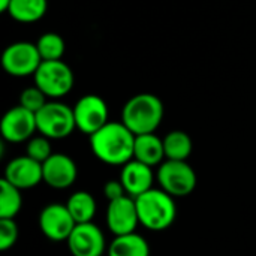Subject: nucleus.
Masks as SVG:
<instances>
[{
    "instance_id": "nucleus-24",
    "label": "nucleus",
    "mask_w": 256,
    "mask_h": 256,
    "mask_svg": "<svg viewBox=\"0 0 256 256\" xmlns=\"http://www.w3.org/2000/svg\"><path fill=\"white\" fill-rule=\"evenodd\" d=\"M28 158L38 160L39 164H44L46 159H50L54 153L51 150V141L50 138L39 135V136H33L27 141V153Z\"/></svg>"
},
{
    "instance_id": "nucleus-20",
    "label": "nucleus",
    "mask_w": 256,
    "mask_h": 256,
    "mask_svg": "<svg viewBox=\"0 0 256 256\" xmlns=\"http://www.w3.org/2000/svg\"><path fill=\"white\" fill-rule=\"evenodd\" d=\"M166 160H188L194 150L192 138L183 130H171L164 138Z\"/></svg>"
},
{
    "instance_id": "nucleus-13",
    "label": "nucleus",
    "mask_w": 256,
    "mask_h": 256,
    "mask_svg": "<svg viewBox=\"0 0 256 256\" xmlns=\"http://www.w3.org/2000/svg\"><path fill=\"white\" fill-rule=\"evenodd\" d=\"M3 178L20 190L33 189L40 182H44L42 164L28 158L27 154L14 158L6 165Z\"/></svg>"
},
{
    "instance_id": "nucleus-1",
    "label": "nucleus",
    "mask_w": 256,
    "mask_h": 256,
    "mask_svg": "<svg viewBox=\"0 0 256 256\" xmlns=\"http://www.w3.org/2000/svg\"><path fill=\"white\" fill-rule=\"evenodd\" d=\"M135 135L122 122H108L90 135V148L104 164L123 166L134 159Z\"/></svg>"
},
{
    "instance_id": "nucleus-12",
    "label": "nucleus",
    "mask_w": 256,
    "mask_h": 256,
    "mask_svg": "<svg viewBox=\"0 0 256 256\" xmlns=\"http://www.w3.org/2000/svg\"><path fill=\"white\" fill-rule=\"evenodd\" d=\"M138 225H140V218L134 198L126 195L108 202L106 226L114 237L135 232Z\"/></svg>"
},
{
    "instance_id": "nucleus-16",
    "label": "nucleus",
    "mask_w": 256,
    "mask_h": 256,
    "mask_svg": "<svg viewBox=\"0 0 256 256\" xmlns=\"http://www.w3.org/2000/svg\"><path fill=\"white\" fill-rule=\"evenodd\" d=\"M134 159L152 168L156 165H162L166 160L164 138H159L156 134L135 135Z\"/></svg>"
},
{
    "instance_id": "nucleus-2",
    "label": "nucleus",
    "mask_w": 256,
    "mask_h": 256,
    "mask_svg": "<svg viewBox=\"0 0 256 256\" xmlns=\"http://www.w3.org/2000/svg\"><path fill=\"white\" fill-rule=\"evenodd\" d=\"M164 120V104L152 93L132 96L123 106L122 123L134 134H154Z\"/></svg>"
},
{
    "instance_id": "nucleus-21",
    "label": "nucleus",
    "mask_w": 256,
    "mask_h": 256,
    "mask_svg": "<svg viewBox=\"0 0 256 256\" xmlns=\"http://www.w3.org/2000/svg\"><path fill=\"white\" fill-rule=\"evenodd\" d=\"M22 207L21 190L4 178L0 180V219H15Z\"/></svg>"
},
{
    "instance_id": "nucleus-26",
    "label": "nucleus",
    "mask_w": 256,
    "mask_h": 256,
    "mask_svg": "<svg viewBox=\"0 0 256 256\" xmlns=\"http://www.w3.org/2000/svg\"><path fill=\"white\" fill-rule=\"evenodd\" d=\"M104 196L110 201L118 200L122 196H126V190L120 180H110L104 184Z\"/></svg>"
},
{
    "instance_id": "nucleus-14",
    "label": "nucleus",
    "mask_w": 256,
    "mask_h": 256,
    "mask_svg": "<svg viewBox=\"0 0 256 256\" xmlns=\"http://www.w3.org/2000/svg\"><path fill=\"white\" fill-rule=\"evenodd\" d=\"M44 182L52 189H68L70 188L76 177L78 168L75 160L63 153H54L50 159L42 164Z\"/></svg>"
},
{
    "instance_id": "nucleus-25",
    "label": "nucleus",
    "mask_w": 256,
    "mask_h": 256,
    "mask_svg": "<svg viewBox=\"0 0 256 256\" xmlns=\"http://www.w3.org/2000/svg\"><path fill=\"white\" fill-rule=\"evenodd\" d=\"M18 225L14 219H0V250L12 249L18 240Z\"/></svg>"
},
{
    "instance_id": "nucleus-8",
    "label": "nucleus",
    "mask_w": 256,
    "mask_h": 256,
    "mask_svg": "<svg viewBox=\"0 0 256 256\" xmlns=\"http://www.w3.org/2000/svg\"><path fill=\"white\" fill-rule=\"evenodd\" d=\"M108 116V105L98 94H86L80 98L74 106L76 129L88 136L102 129L110 122Z\"/></svg>"
},
{
    "instance_id": "nucleus-11",
    "label": "nucleus",
    "mask_w": 256,
    "mask_h": 256,
    "mask_svg": "<svg viewBox=\"0 0 256 256\" xmlns=\"http://www.w3.org/2000/svg\"><path fill=\"white\" fill-rule=\"evenodd\" d=\"M66 243L72 256H102L106 250L105 236L93 222L76 224Z\"/></svg>"
},
{
    "instance_id": "nucleus-9",
    "label": "nucleus",
    "mask_w": 256,
    "mask_h": 256,
    "mask_svg": "<svg viewBox=\"0 0 256 256\" xmlns=\"http://www.w3.org/2000/svg\"><path fill=\"white\" fill-rule=\"evenodd\" d=\"M38 130L36 114L16 105L8 110L0 122V134L4 141L20 144L34 136Z\"/></svg>"
},
{
    "instance_id": "nucleus-7",
    "label": "nucleus",
    "mask_w": 256,
    "mask_h": 256,
    "mask_svg": "<svg viewBox=\"0 0 256 256\" xmlns=\"http://www.w3.org/2000/svg\"><path fill=\"white\" fill-rule=\"evenodd\" d=\"M40 63L42 58L38 46L32 42H14L2 54V66L12 76L34 75Z\"/></svg>"
},
{
    "instance_id": "nucleus-22",
    "label": "nucleus",
    "mask_w": 256,
    "mask_h": 256,
    "mask_svg": "<svg viewBox=\"0 0 256 256\" xmlns=\"http://www.w3.org/2000/svg\"><path fill=\"white\" fill-rule=\"evenodd\" d=\"M38 51L40 54L42 62H50V60H62L66 45L64 40L60 34L54 33V32H48L44 33L38 42H36Z\"/></svg>"
},
{
    "instance_id": "nucleus-19",
    "label": "nucleus",
    "mask_w": 256,
    "mask_h": 256,
    "mask_svg": "<svg viewBox=\"0 0 256 256\" xmlns=\"http://www.w3.org/2000/svg\"><path fill=\"white\" fill-rule=\"evenodd\" d=\"M46 10L48 0H12L8 14L18 22H36Z\"/></svg>"
},
{
    "instance_id": "nucleus-15",
    "label": "nucleus",
    "mask_w": 256,
    "mask_h": 256,
    "mask_svg": "<svg viewBox=\"0 0 256 256\" xmlns=\"http://www.w3.org/2000/svg\"><path fill=\"white\" fill-rule=\"evenodd\" d=\"M120 182L126 190V195L130 198H136L153 189L154 172L152 166L132 159L130 162L122 166Z\"/></svg>"
},
{
    "instance_id": "nucleus-6",
    "label": "nucleus",
    "mask_w": 256,
    "mask_h": 256,
    "mask_svg": "<svg viewBox=\"0 0 256 256\" xmlns=\"http://www.w3.org/2000/svg\"><path fill=\"white\" fill-rule=\"evenodd\" d=\"M160 189L174 198L190 195L198 183L195 170L188 160H165L156 172Z\"/></svg>"
},
{
    "instance_id": "nucleus-5",
    "label": "nucleus",
    "mask_w": 256,
    "mask_h": 256,
    "mask_svg": "<svg viewBox=\"0 0 256 256\" xmlns=\"http://www.w3.org/2000/svg\"><path fill=\"white\" fill-rule=\"evenodd\" d=\"M38 132L50 140L68 138L75 129L74 108L58 100H50L39 112H36Z\"/></svg>"
},
{
    "instance_id": "nucleus-3",
    "label": "nucleus",
    "mask_w": 256,
    "mask_h": 256,
    "mask_svg": "<svg viewBox=\"0 0 256 256\" xmlns=\"http://www.w3.org/2000/svg\"><path fill=\"white\" fill-rule=\"evenodd\" d=\"M140 218V225L150 231H164L170 228L177 218V206L174 196L164 189H150L134 198Z\"/></svg>"
},
{
    "instance_id": "nucleus-17",
    "label": "nucleus",
    "mask_w": 256,
    "mask_h": 256,
    "mask_svg": "<svg viewBox=\"0 0 256 256\" xmlns=\"http://www.w3.org/2000/svg\"><path fill=\"white\" fill-rule=\"evenodd\" d=\"M108 256H150V246L136 232L117 236L108 246Z\"/></svg>"
},
{
    "instance_id": "nucleus-23",
    "label": "nucleus",
    "mask_w": 256,
    "mask_h": 256,
    "mask_svg": "<svg viewBox=\"0 0 256 256\" xmlns=\"http://www.w3.org/2000/svg\"><path fill=\"white\" fill-rule=\"evenodd\" d=\"M50 100H48L46 94L39 87L33 86V87H27V88H24L21 92V94H20V104L18 105H21L22 108H26V110H28V111H32V112L36 114Z\"/></svg>"
},
{
    "instance_id": "nucleus-4",
    "label": "nucleus",
    "mask_w": 256,
    "mask_h": 256,
    "mask_svg": "<svg viewBox=\"0 0 256 256\" xmlns=\"http://www.w3.org/2000/svg\"><path fill=\"white\" fill-rule=\"evenodd\" d=\"M34 76V86L39 87L48 99L66 96L75 84L74 70L63 60L42 62Z\"/></svg>"
},
{
    "instance_id": "nucleus-10",
    "label": "nucleus",
    "mask_w": 256,
    "mask_h": 256,
    "mask_svg": "<svg viewBox=\"0 0 256 256\" xmlns=\"http://www.w3.org/2000/svg\"><path fill=\"white\" fill-rule=\"evenodd\" d=\"M76 222L69 213L66 204H48L39 214V228L51 242H68Z\"/></svg>"
},
{
    "instance_id": "nucleus-27",
    "label": "nucleus",
    "mask_w": 256,
    "mask_h": 256,
    "mask_svg": "<svg viewBox=\"0 0 256 256\" xmlns=\"http://www.w3.org/2000/svg\"><path fill=\"white\" fill-rule=\"evenodd\" d=\"M12 0H0V12H8Z\"/></svg>"
},
{
    "instance_id": "nucleus-18",
    "label": "nucleus",
    "mask_w": 256,
    "mask_h": 256,
    "mask_svg": "<svg viewBox=\"0 0 256 256\" xmlns=\"http://www.w3.org/2000/svg\"><path fill=\"white\" fill-rule=\"evenodd\" d=\"M66 207L76 224H88L93 222L98 204L92 194L86 190H78L69 196Z\"/></svg>"
}]
</instances>
